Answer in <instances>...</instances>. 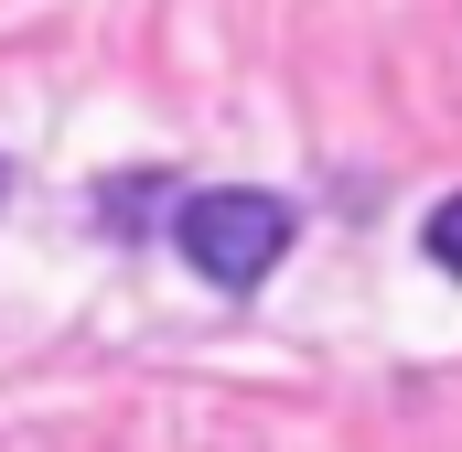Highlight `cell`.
<instances>
[{"label": "cell", "mask_w": 462, "mask_h": 452, "mask_svg": "<svg viewBox=\"0 0 462 452\" xmlns=\"http://www.w3.org/2000/svg\"><path fill=\"white\" fill-rule=\"evenodd\" d=\"M0 184H11V173H0Z\"/></svg>", "instance_id": "cell-3"}, {"label": "cell", "mask_w": 462, "mask_h": 452, "mask_svg": "<svg viewBox=\"0 0 462 452\" xmlns=\"http://www.w3.org/2000/svg\"><path fill=\"white\" fill-rule=\"evenodd\" d=\"M172 248L194 259V280H216V291H258L280 259H291V205L280 194H183V216H172Z\"/></svg>", "instance_id": "cell-1"}, {"label": "cell", "mask_w": 462, "mask_h": 452, "mask_svg": "<svg viewBox=\"0 0 462 452\" xmlns=\"http://www.w3.org/2000/svg\"><path fill=\"white\" fill-rule=\"evenodd\" d=\"M420 248H430V269H452V280H462V194H452L430 226H420Z\"/></svg>", "instance_id": "cell-2"}]
</instances>
